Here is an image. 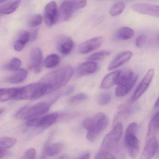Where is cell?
I'll return each instance as SVG.
<instances>
[{
	"label": "cell",
	"instance_id": "obj_1",
	"mask_svg": "<svg viewBox=\"0 0 159 159\" xmlns=\"http://www.w3.org/2000/svg\"><path fill=\"white\" fill-rule=\"evenodd\" d=\"M72 67L66 66L45 75L39 82L46 86L48 94L65 86L73 74Z\"/></svg>",
	"mask_w": 159,
	"mask_h": 159
},
{
	"label": "cell",
	"instance_id": "obj_2",
	"mask_svg": "<svg viewBox=\"0 0 159 159\" xmlns=\"http://www.w3.org/2000/svg\"><path fill=\"white\" fill-rule=\"evenodd\" d=\"M109 120L104 113L98 112L85 119L83 123L84 128L88 131L87 139L90 142L97 139L108 125Z\"/></svg>",
	"mask_w": 159,
	"mask_h": 159
},
{
	"label": "cell",
	"instance_id": "obj_3",
	"mask_svg": "<svg viewBox=\"0 0 159 159\" xmlns=\"http://www.w3.org/2000/svg\"><path fill=\"white\" fill-rule=\"evenodd\" d=\"M48 95L46 85L39 82L17 88V94L14 100H35Z\"/></svg>",
	"mask_w": 159,
	"mask_h": 159
},
{
	"label": "cell",
	"instance_id": "obj_4",
	"mask_svg": "<svg viewBox=\"0 0 159 159\" xmlns=\"http://www.w3.org/2000/svg\"><path fill=\"white\" fill-rule=\"evenodd\" d=\"M138 79V76L130 70L121 71L116 84L115 95L123 97L130 92Z\"/></svg>",
	"mask_w": 159,
	"mask_h": 159
},
{
	"label": "cell",
	"instance_id": "obj_5",
	"mask_svg": "<svg viewBox=\"0 0 159 159\" xmlns=\"http://www.w3.org/2000/svg\"><path fill=\"white\" fill-rule=\"evenodd\" d=\"M138 129L137 123L133 122L126 128L125 136V144L130 157L135 158L139 153V144L136 135Z\"/></svg>",
	"mask_w": 159,
	"mask_h": 159
},
{
	"label": "cell",
	"instance_id": "obj_6",
	"mask_svg": "<svg viewBox=\"0 0 159 159\" xmlns=\"http://www.w3.org/2000/svg\"><path fill=\"white\" fill-rule=\"evenodd\" d=\"M122 123L119 122L115 124L112 130L106 136L102 141L100 149L111 152L116 148L123 133Z\"/></svg>",
	"mask_w": 159,
	"mask_h": 159
},
{
	"label": "cell",
	"instance_id": "obj_7",
	"mask_svg": "<svg viewBox=\"0 0 159 159\" xmlns=\"http://www.w3.org/2000/svg\"><path fill=\"white\" fill-rule=\"evenodd\" d=\"M154 75V70L150 69L146 73L141 82L139 84L131 98V101L134 102L139 98L148 88Z\"/></svg>",
	"mask_w": 159,
	"mask_h": 159
},
{
	"label": "cell",
	"instance_id": "obj_8",
	"mask_svg": "<svg viewBox=\"0 0 159 159\" xmlns=\"http://www.w3.org/2000/svg\"><path fill=\"white\" fill-rule=\"evenodd\" d=\"M52 103H40L29 108L26 112L23 119L29 120L31 118H36L43 114H45L49 111Z\"/></svg>",
	"mask_w": 159,
	"mask_h": 159
},
{
	"label": "cell",
	"instance_id": "obj_9",
	"mask_svg": "<svg viewBox=\"0 0 159 159\" xmlns=\"http://www.w3.org/2000/svg\"><path fill=\"white\" fill-rule=\"evenodd\" d=\"M58 11L56 2L52 1L47 4L44 10V16L45 24L48 27L53 26L58 18Z\"/></svg>",
	"mask_w": 159,
	"mask_h": 159
},
{
	"label": "cell",
	"instance_id": "obj_10",
	"mask_svg": "<svg viewBox=\"0 0 159 159\" xmlns=\"http://www.w3.org/2000/svg\"><path fill=\"white\" fill-rule=\"evenodd\" d=\"M132 8L136 12L140 14L159 18V5L139 3L134 4Z\"/></svg>",
	"mask_w": 159,
	"mask_h": 159
},
{
	"label": "cell",
	"instance_id": "obj_11",
	"mask_svg": "<svg viewBox=\"0 0 159 159\" xmlns=\"http://www.w3.org/2000/svg\"><path fill=\"white\" fill-rule=\"evenodd\" d=\"M43 58L42 51L40 48L35 47L31 50L30 53V67L36 73L41 71Z\"/></svg>",
	"mask_w": 159,
	"mask_h": 159
},
{
	"label": "cell",
	"instance_id": "obj_12",
	"mask_svg": "<svg viewBox=\"0 0 159 159\" xmlns=\"http://www.w3.org/2000/svg\"><path fill=\"white\" fill-rule=\"evenodd\" d=\"M103 38L101 37L92 38L82 43L79 48V52L85 54L99 48L103 43Z\"/></svg>",
	"mask_w": 159,
	"mask_h": 159
},
{
	"label": "cell",
	"instance_id": "obj_13",
	"mask_svg": "<svg viewBox=\"0 0 159 159\" xmlns=\"http://www.w3.org/2000/svg\"><path fill=\"white\" fill-rule=\"evenodd\" d=\"M133 53L130 51H125L118 54L110 63L108 70H113L122 66L131 59Z\"/></svg>",
	"mask_w": 159,
	"mask_h": 159
},
{
	"label": "cell",
	"instance_id": "obj_14",
	"mask_svg": "<svg viewBox=\"0 0 159 159\" xmlns=\"http://www.w3.org/2000/svg\"><path fill=\"white\" fill-rule=\"evenodd\" d=\"M158 141L156 137L146 140V146L141 154V159H149L152 158L157 152L158 150Z\"/></svg>",
	"mask_w": 159,
	"mask_h": 159
},
{
	"label": "cell",
	"instance_id": "obj_15",
	"mask_svg": "<svg viewBox=\"0 0 159 159\" xmlns=\"http://www.w3.org/2000/svg\"><path fill=\"white\" fill-rule=\"evenodd\" d=\"M98 68V64L93 61L84 62L78 67L77 73L80 76H87L96 72Z\"/></svg>",
	"mask_w": 159,
	"mask_h": 159
},
{
	"label": "cell",
	"instance_id": "obj_16",
	"mask_svg": "<svg viewBox=\"0 0 159 159\" xmlns=\"http://www.w3.org/2000/svg\"><path fill=\"white\" fill-rule=\"evenodd\" d=\"M74 47V42L70 38H61L57 42V48L58 51L64 55H68Z\"/></svg>",
	"mask_w": 159,
	"mask_h": 159
},
{
	"label": "cell",
	"instance_id": "obj_17",
	"mask_svg": "<svg viewBox=\"0 0 159 159\" xmlns=\"http://www.w3.org/2000/svg\"><path fill=\"white\" fill-rule=\"evenodd\" d=\"M75 11L70 0H66L61 4L59 13L64 21H67L70 19Z\"/></svg>",
	"mask_w": 159,
	"mask_h": 159
},
{
	"label": "cell",
	"instance_id": "obj_18",
	"mask_svg": "<svg viewBox=\"0 0 159 159\" xmlns=\"http://www.w3.org/2000/svg\"><path fill=\"white\" fill-rule=\"evenodd\" d=\"M5 79L8 83L16 84L24 81L28 76V71L25 69H20Z\"/></svg>",
	"mask_w": 159,
	"mask_h": 159
},
{
	"label": "cell",
	"instance_id": "obj_19",
	"mask_svg": "<svg viewBox=\"0 0 159 159\" xmlns=\"http://www.w3.org/2000/svg\"><path fill=\"white\" fill-rule=\"evenodd\" d=\"M120 72V70H117L107 74L101 82L100 86L101 88L104 89H109L114 84H116Z\"/></svg>",
	"mask_w": 159,
	"mask_h": 159
},
{
	"label": "cell",
	"instance_id": "obj_20",
	"mask_svg": "<svg viewBox=\"0 0 159 159\" xmlns=\"http://www.w3.org/2000/svg\"><path fill=\"white\" fill-rule=\"evenodd\" d=\"M159 131V111L152 117L148 127L146 140L156 137Z\"/></svg>",
	"mask_w": 159,
	"mask_h": 159
},
{
	"label": "cell",
	"instance_id": "obj_21",
	"mask_svg": "<svg viewBox=\"0 0 159 159\" xmlns=\"http://www.w3.org/2000/svg\"><path fill=\"white\" fill-rule=\"evenodd\" d=\"M59 117V114L56 112L45 115L40 119H39L37 127L47 128L55 123Z\"/></svg>",
	"mask_w": 159,
	"mask_h": 159
},
{
	"label": "cell",
	"instance_id": "obj_22",
	"mask_svg": "<svg viewBox=\"0 0 159 159\" xmlns=\"http://www.w3.org/2000/svg\"><path fill=\"white\" fill-rule=\"evenodd\" d=\"M64 144L61 142H57L52 145H48L45 147V150L43 152L44 155H47L50 157L57 155L61 152L64 149Z\"/></svg>",
	"mask_w": 159,
	"mask_h": 159
},
{
	"label": "cell",
	"instance_id": "obj_23",
	"mask_svg": "<svg viewBox=\"0 0 159 159\" xmlns=\"http://www.w3.org/2000/svg\"><path fill=\"white\" fill-rule=\"evenodd\" d=\"M21 2L22 0H15L2 5L0 8L1 13L3 15H10L13 13L18 9Z\"/></svg>",
	"mask_w": 159,
	"mask_h": 159
},
{
	"label": "cell",
	"instance_id": "obj_24",
	"mask_svg": "<svg viewBox=\"0 0 159 159\" xmlns=\"http://www.w3.org/2000/svg\"><path fill=\"white\" fill-rule=\"evenodd\" d=\"M17 90V88H1L0 90L1 102H5L10 99L14 100Z\"/></svg>",
	"mask_w": 159,
	"mask_h": 159
},
{
	"label": "cell",
	"instance_id": "obj_25",
	"mask_svg": "<svg viewBox=\"0 0 159 159\" xmlns=\"http://www.w3.org/2000/svg\"><path fill=\"white\" fill-rule=\"evenodd\" d=\"M134 35V30L127 27L120 28L116 32V38L121 40H127L132 39Z\"/></svg>",
	"mask_w": 159,
	"mask_h": 159
},
{
	"label": "cell",
	"instance_id": "obj_26",
	"mask_svg": "<svg viewBox=\"0 0 159 159\" xmlns=\"http://www.w3.org/2000/svg\"><path fill=\"white\" fill-rule=\"evenodd\" d=\"M133 111V109L130 107L123 105L117 111V113L114 117V123H117L121 119H124L125 117L131 114Z\"/></svg>",
	"mask_w": 159,
	"mask_h": 159
},
{
	"label": "cell",
	"instance_id": "obj_27",
	"mask_svg": "<svg viewBox=\"0 0 159 159\" xmlns=\"http://www.w3.org/2000/svg\"><path fill=\"white\" fill-rule=\"evenodd\" d=\"M22 66V62L18 58H13L8 61L4 66L3 69L10 71H16L20 69Z\"/></svg>",
	"mask_w": 159,
	"mask_h": 159
},
{
	"label": "cell",
	"instance_id": "obj_28",
	"mask_svg": "<svg viewBox=\"0 0 159 159\" xmlns=\"http://www.w3.org/2000/svg\"><path fill=\"white\" fill-rule=\"evenodd\" d=\"M60 63V58L56 54H51L48 56L44 61L45 67L48 68H53L59 65Z\"/></svg>",
	"mask_w": 159,
	"mask_h": 159
},
{
	"label": "cell",
	"instance_id": "obj_29",
	"mask_svg": "<svg viewBox=\"0 0 159 159\" xmlns=\"http://www.w3.org/2000/svg\"><path fill=\"white\" fill-rule=\"evenodd\" d=\"M125 5L122 2H117L111 8L109 13L111 16H116L121 14L125 9Z\"/></svg>",
	"mask_w": 159,
	"mask_h": 159
},
{
	"label": "cell",
	"instance_id": "obj_30",
	"mask_svg": "<svg viewBox=\"0 0 159 159\" xmlns=\"http://www.w3.org/2000/svg\"><path fill=\"white\" fill-rule=\"evenodd\" d=\"M17 143V139L14 138L1 137L0 139V148L7 149L11 148Z\"/></svg>",
	"mask_w": 159,
	"mask_h": 159
},
{
	"label": "cell",
	"instance_id": "obj_31",
	"mask_svg": "<svg viewBox=\"0 0 159 159\" xmlns=\"http://www.w3.org/2000/svg\"><path fill=\"white\" fill-rule=\"evenodd\" d=\"M111 99V94L108 92L100 94L98 96L97 101L100 106H103L108 104Z\"/></svg>",
	"mask_w": 159,
	"mask_h": 159
},
{
	"label": "cell",
	"instance_id": "obj_32",
	"mask_svg": "<svg viewBox=\"0 0 159 159\" xmlns=\"http://www.w3.org/2000/svg\"><path fill=\"white\" fill-rule=\"evenodd\" d=\"M110 54V51H101L93 54L88 57V59L91 61H100Z\"/></svg>",
	"mask_w": 159,
	"mask_h": 159
},
{
	"label": "cell",
	"instance_id": "obj_33",
	"mask_svg": "<svg viewBox=\"0 0 159 159\" xmlns=\"http://www.w3.org/2000/svg\"><path fill=\"white\" fill-rule=\"evenodd\" d=\"M87 98V95L86 94L80 93L70 98L69 100V103L71 104H77L86 100Z\"/></svg>",
	"mask_w": 159,
	"mask_h": 159
},
{
	"label": "cell",
	"instance_id": "obj_34",
	"mask_svg": "<svg viewBox=\"0 0 159 159\" xmlns=\"http://www.w3.org/2000/svg\"><path fill=\"white\" fill-rule=\"evenodd\" d=\"M95 159H116V157L110 152L100 149L96 155Z\"/></svg>",
	"mask_w": 159,
	"mask_h": 159
},
{
	"label": "cell",
	"instance_id": "obj_35",
	"mask_svg": "<svg viewBox=\"0 0 159 159\" xmlns=\"http://www.w3.org/2000/svg\"><path fill=\"white\" fill-rule=\"evenodd\" d=\"M30 40V33L26 31H22L20 32L18 39L16 41L25 46L26 44Z\"/></svg>",
	"mask_w": 159,
	"mask_h": 159
},
{
	"label": "cell",
	"instance_id": "obj_36",
	"mask_svg": "<svg viewBox=\"0 0 159 159\" xmlns=\"http://www.w3.org/2000/svg\"><path fill=\"white\" fill-rule=\"evenodd\" d=\"M42 22V17L40 15H35L33 16L29 22V25L30 27H36L39 26Z\"/></svg>",
	"mask_w": 159,
	"mask_h": 159
},
{
	"label": "cell",
	"instance_id": "obj_37",
	"mask_svg": "<svg viewBox=\"0 0 159 159\" xmlns=\"http://www.w3.org/2000/svg\"><path fill=\"white\" fill-rule=\"evenodd\" d=\"M75 11L84 8L87 4L86 0H70Z\"/></svg>",
	"mask_w": 159,
	"mask_h": 159
},
{
	"label": "cell",
	"instance_id": "obj_38",
	"mask_svg": "<svg viewBox=\"0 0 159 159\" xmlns=\"http://www.w3.org/2000/svg\"><path fill=\"white\" fill-rule=\"evenodd\" d=\"M147 36L144 34H141L135 40V45L138 48H141L145 45L147 41Z\"/></svg>",
	"mask_w": 159,
	"mask_h": 159
},
{
	"label": "cell",
	"instance_id": "obj_39",
	"mask_svg": "<svg viewBox=\"0 0 159 159\" xmlns=\"http://www.w3.org/2000/svg\"><path fill=\"white\" fill-rule=\"evenodd\" d=\"M37 155V152L34 148L29 149L25 152L23 159H35Z\"/></svg>",
	"mask_w": 159,
	"mask_h": 159
},
{
	"label": "cell",
	"instance_id": "obj_40",
	"mask_svg": "<svg viewBox=\"0 0 159 159\" xmlns=\"http://www.w3.org/2000/svg\"><path fill=\"white\" fill-rule=\"evenodd\" d=\"M29 108V107L28 106L22 107L16 113L15 115V118L18 119H23V118Z\"/></svg>",
	"mask_w": 159,
	"mask_h": 159
},
{
	"label": "cell",
	"instance_id": "obj_41",
	"mask_svg": "<svg viewBox=\"0 0 159 159\" xmlns=\"http://www.w3.org/2000/svg\"><path fill=\"white\" fill-rule=\"evenodd\" d=\"M38 36V31L37 30H34L33 32L30 33V41L31 42H34L37 40Z\"/></svg>",
	"mask_w": 159,
	"mask_h": 159
},
{
	"label": "cell",
	"instance_id": "obj_42",
	"mask_svg": "<svg viewBox=\"0 0 159 159\" xmlns=\"http://www.w3.org/2000/svg\"><path fill=\"white\" fill-rule=\"evenodd\" d=\"M90 157V153L89 152H86L82 153L80 155L78 158L80 159H89Z\"/></svg>",
	"mask_w": 159,
	"mask_h": 159
},
{
	"label": "cell",
	"instance_id": "obj_43",
	"mask_svg": "<svg viewBox=\"0 0 159 159\" xmlns=\"http://www.w3.org/2000/svg\"><path fill=\"white\" fill-rule=\"evenodd\" d=\"M7 154V151L6 149L0 148V159H2Z\"/></svg>",
	"mask_w": 159,
	"mask_h": 159
},
{
	"label": "cell",
	"instance_id": "obj_44",
	"mask_svg": "<svg viewBox=\"0 0 159 159\" xmlns=\"http://www.w3.org/2000/svg\"><path fill=\"white\" fill-rule=\"evenodd\" d=\"M74 88H74V87H73V86H71V87H70V88L67 90V91L65 92V95H67L71 93L74 91Z\"/></svg>",
	"mask_w": 159,
	"mask_h": 159
},
{
	"label": "cell",
	"instance_id": "obj_45",
	"mask_svg": "<svg viewBox=\"0 0 159 159\" xmlns=\"http://www.w3.org/2000/svg\"><path fill=\"white\" fill-rule=\"evenodd\" d=\"M154 107H159V97L158 98V99H157L156 102H155V105H154Z\"/></svg>",
	"mask_w": 159,
	"mask_h": 159
},
{
	"label": "cell",
	"instance_id": "obj_46",
	"mask_svg": "<svg viewBox=\"0 0 159 159\" xmlns=\"http://www.w3.org/2000/svg\"><path fill=\"white\" fill-rule=\"evenodd\" d=\"M3 111H4V109L1 108V109H0V114H1V115H2V112H3Z\"/></svg>",
	"mask_w": 159,
	"mask_h": 159
},
{
	"label": "cell",
	"instance_id": "obj_47",
	"mask_svg": "<svg viewBox=\"0 0 159 159\" xmlns=\"http://www.w3.org/2000/svg\"><path fill=\"white\" fill-rule=\"evenodd\" d=\"M157 153H158V154H159V146H158V150H157Z\"/></svg>",
	"mask_w": 159,
	"mask_h": 159
},
{
	"label": "cell",
	"instance_id": "obj_48",
	"mask_svg": "<svg viewBox=\"0 0 159 159\" xmlns=\"http://www.w3.org/2000/svg\"><path fill=\"white\" fill-rule=\"evenodd\" d=\"M5 1H6V0H1V2H3Z\"/></svg>",
	"mask_w": 159,
	"mask_h": 159
}]
</instances>
